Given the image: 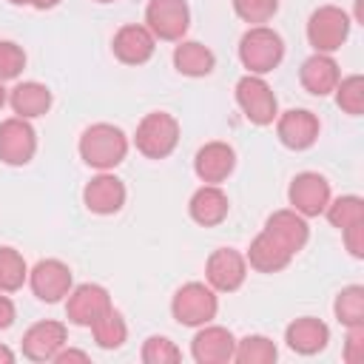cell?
Listing matches in <instances>:
<instances>
[{
  "mask_svg": "<svg viewBox=\"0 0 364 364\" xmlns=\"http://www.w3.org/2000/svg\"><path fill=\"white\" fill-rule=\"evenodd\" d=\"M233 9L242 20L253 23V26H262L276 14L279 0H233Z\"/></svg>",
  "mask_w": 364,
  "mask_h": 364,
  "instance_id": "32",
  "label": "cell"
},
{
  "mask_svg": "<svg viewBox=\"0 0 364 364\" xmlns=\"http://www.w3.org/2000/svg\"><path fill=\"white\" fill-rule=\"evenodd\" d=\"M233 353H236V344L225 327H208L193 338V358L199 364H222V361H230Z\"/></svg>",
  "mask_w": 364,
  "mask_h": 364,
  "instance_id": "17",
  "label": "cell"
},
{
  "mask_svg": "<svg viewBox=\"0 0 364 364\" xmlns=\"http://www.w3.org/2000/svg\"><path fill=\"white\" fill-rule=\"evenodd\" d=\"M191 216L210 228V225H219L225 216H228V196L216 188V185H205L199 188L193 196H191Z\"/></svg>",
  "mask_w": 364,
  "mask_h": 364,
  "instance_id": "22",
  "label": "cell"
},
{
  "mask_svg": "<svg viewBox=\"0 0 364 364\" xmlns=\"http://www.w3.org/2000/svg\"><path fill=\"white\" fill-rule=\"evenodd\" d=\"M122 202H125V185L117 176L102 173V176L91 179L85 188V205L94 213H114L122 208Z\"/></svg>",
  "mask_w": 364,
  "mask_h": 364,
  "instance_id": "19",
  "label": "cell"
},
{
  "mask_svg": "<svg viewBox=\"0 0 364 364\" xmlns=\"http://www.w3.org/2000/svg\"><path fill=\"white\" fill-rule=\"evenodd\" d=\"M51 105V91L40 82H20L11 91V108L17 117L28 119V117H43Z\"/></svg>",
  "mask_w": 364,
  "mask_h": 364,
  "instance_id": "24",
  "label": "cell"
},
{
  "mask_svg": "<svg viewBox=\"0 0 364 364\" xmlns=\"http://www.w3.org/2000/svg\"><path fill=\"white\" fill-rule=\"evenodd\" d=\"M330 202V185L318 173H299L290 185V205L304 216H318Z\"/></svg>",
  "mask_w": 364,
  "mask_h": 364,
  "instance_id": "9",
  "label": "cell"
},
{
  "mask_svg": "<svg viewBox=\"0 0 364 364\" xmlns=\"http://www.w3.org/2000/svg\"><path fill=\"white\" fill-rule=\"evenodd\" d=\"M299 80H301V85H304L310 94L324 97V94L336 91V85H338V65H336V60H330L327 54H316V57L304 60Z\"/></svg>",
  "mask_w": 364,
  "mask_h": 364,
  "instance_id": "18",
  "label": "cell"
},
{
  "mask_svg": "<svg viewBox=\"0 0 364 364\" xmlns=\"http://www.w3.org/2000/svg\"><path fill=\"white\" fill-rule=\"evenodd\" d=\"M239 57H242L245 68H250V74H267L282 63L284 43L273 28L253 26L239 43Z\"/></svg>",
  "mask_w": 364,
  "mask_h": 364,
  "instance_id": "2",
  "label": "cell"
},
{
  "mask_svg": "<svg viewBox=\"0 0 364 364\" xmlns=\"http://www.w3.org/2000/svg\"><path fill=\"white\" fill-rule=\"evenodd\" d=\"M318 136V119L304 111V108H296V111H284L279 117V139L293 148V151H304L316 142Z\"/></svg>",
  "mask_w": 364,
  "mask_h": 364,
  "instance_id": "13",
  "label": "cell"
},
{
  "mask_svg": "<svg viewBox=\"0 0 364 364\" xmlns=\"http://www.w3.org/2000/svg\"><path fill=\"white\" fill-rule=\"evenodd\" d=\"M347 34H350V17L341 9H336V6H324V9L313 11V17L307 23L310 46L318 54H330V51L341 48Z\"/></svg>",
  "mask_w": 364,
  "mask_h": 364,
  "instance_id": "4",
  "label": "cell"
},
{
  "mask_svg": "<svg viewBox=\"0 0 364 364\" xmlns=\"http://www.w3.org/2000/svg\"><path fill=\"white\" fill-rule=\"evenodd\" d=\"M236 100L245 117L256 125H270L276 119V94L259 77H242L236 85Z\"/></svg>",
  "mask_w": 364,
  "mask_h": 364,
  "instance_id": "6",
  "label": "cell"
},
{
  "mask_svg": "<svg viewBox=\"0 0 364 364\" xmlns=\"http://www.w3.org/2000/svg\"><path fill=\"white\" fill-rule=\"evenodd\" d=\"M245 259L230 247H222L208 259V282L216 290H236L245 282Z\"/></svg>",
  "mask_w": 364,
  "mask_h": 364,
  "instance_id": "16",
  "label": "cell"
},
{
  "mask_svg": "<svg viewBox=\"0 0 364 364\" xmlns=\"http://www.w3.org/2000/svg\"><path fill=\"white\" fill-rule=\"evenodd\" d=\"M54 358H57V361H68V358H80V361H88V355H85V353H74V350H68V353H57Z\"/></svg>",
  "mask_w": 364,
  "mask_h": 364,
  "instance_id": "37",
  "label": "cell"
},
{
  "mask_svg": "<svg viewBox=\"0 0 364 364\" xmlns=\"http://www.w3.org/2000/svg\"><path fill=\"white\" fill-rule=\"evenodd\" d=\"M233 165H236V154L225 142H208L205 148H199V154L193 159L196 176L202 182H208V185H216V182L228 179L230 171H233Z\"/></svg>",
  "mask_w": 364,
  "mask_h": 364,
  "instance_id": "11",
  "label": "cell"
},
{
  "mask_svg": "<svg viewBox=\"0 0 364 364\" xmlns=\"http://www.w3.org/2000/svg\"><path fill=\"white\" fill-rule=\"evenodd\" d=\"M142 358L148 361V364H162V361H179V350L168 341V338H159V336H154V338H148L145 341V347H142Z\"/></svg>",
  "mask_w": 364,
  "mask_h": 364,
  "instance_id": "34",
  "label": "cell"
},
{
  "mask_svg": "<svg viewBox=\"0 0 364 364\" xmlns=\"http://www.w3.org/2000/svg\"><path fill=\"white\" fill-rule=\"evenodd\" d=\"M290 256H293V253H290L287 247H282L270 233L256 236L253 245H250V253H247L250 267H256V270H262V273H276V270H282V267L290 262Z\"/></svg>",
  "mask_w": 364,
  "mask_h": 364,
  "instance_id": "23",
  "label": "cell"
},
{
  "mask_svg": "<svg viewBox=\"0 0 364 364\" xmlns=\"http://www.w3.org/2000/svg\"><path fill=\"white\" fill-rule=\"evenodd\" d=\"M11 321H14V304L9 296H0V330L11 327Z\"/></svg>",
  "mask_w": 364,
  "mask_h": 364,
  "instance_id": "35",
  "label": "cell"
},
{
  "mask_svg": "<svg viewBox=\"0 0 364 364\" xmlns=\"http://www.w3.org/2000/svg\"><path fill=\"white\" fill-rule=\"evenodd\" d=\"M145 20L159 40H179L188 31V6L185 0H151Z\"/></svg>",
  "mask_w": 364,
  "mask_h": 364,
  "instance_id": "7",
  "label": "cell"
},
{
  "mask_svg": "<svg viewBox=\"0 0 364 364\" xmlns=\"http://www.w3.org/2000/svg\"><path fill=\"white\" fill-rule=\"evenodd\" d=\"M108 307H111V299L100 284H80L68 296V304H65L68 318L74 324H82V327H91Z\"/></svg>",
  "mask_w": 364,
  "mask_h": 364,
  "instance_id": "10",
  "label": "cell"
},
{
  "mask_svg": "<svg viewBox=\"0 0 364 364\" xmlns=\"http://www.w3.org/2000/svg\"><path fill=\"white\" fill-rule=\"evenodd\" d=\"M63 341H65V327L60 321H40L23 336V353L31 361H46L57 355Z\"/></svg>",
  "mask_w": 364,
  "mask_h": 364,
  "instance_id": "14",
  "label": "cell"
},
{
  "mask_svg": "<svg viewBox=\"0 0 364 364\" xmlns=\"http://www.w3.org/2000/svg\"><path fill=\"white\" fill-rule=\"evenodd\" d=\"M91 330H94V338H97V344L100 347H105V350H111V347H119L122 341H125V321H122V316L114 310V307H108L94 324H91Z\"/></svg>",
  "mask_w": 364,
  "mask_h": 364,
  "instance_id": "26",
  "label": "cell"
},
{
  "mask_svg": "<svg viewBox=\"0 0 364 364\" xmlns=\"http://www.w3.org/2000/svg\"><path fill=\"white\" fill-rule=\"evenodd\" d=\"M114 54L128 65H142L154 54V34L145 26H122L114 37Z\"/></svg>",
  "mask_w": 364,
  "mask_h": 364,
  "instance_id": "15",
  "label": "cell"
},
{
  "mask_svg": "<svg viewBox=\"0 0 364 364\" xmlns=\"http://www.w3.org/2000/svg\"><path fill=\"white\" fill-rule=\"evenodd\" d=\"M336 91H338V105H341L347 114L358 117V114L364 111V82H361L358 74L341 80V82L336 85Z\"/></svg>",
  "mask_w": 364,
  "mask_h": 364,
  "instance_id": "31",
  "label": "cell"
},
{
  "mask_svg": "<svg viewBox=\"0 0 364 364\" xmlns=\"http://www.w3.org/2000/svg\"><path fill=\"white\" fill-rule=\"evenodd\" d=\"M264 233H270V236H273L282 247H287L290 253L301 250L304 242H307V225H304V219H301L299 213H293V210H279V213H273V216L267 219Z\"/></svg>",
  "mask_w": 364,
  "mask_h": 364,
  "instance_id": "20",
  "label": "cell"
},
{
  "mask_svg": "<svg viewBox=\"0 0 364 364\" xmlns=\"http://www.w3.org/2000/svg\"><path fill=\"white\" fill-rule=\"evenodd\" d=\"M11 3H17V6H34V9H51L60 0H11Z\"/></svg>",
  "mask_w": 364,
  "mask_h": 364,
  "instance_id": "36",
  "label": "cell"
},
{
  "mask_svg": "<svg viewBox=\"0 0 364 364\" xmlns=\"http://www.w3.org/2000/svg\"><path fill=\"white\" fill-rule=\"evenodd\" d=\"M97 3H111V0H97Z\"/></svg>",
  "mask_w": 364,
  "mask_h": 364,
  "instance_id": "40",
  "label": "cell"
},
{
  "mask_svg": "<svg viewBox=\"0 0 364 364\" xmlns=\"http://www.w3.org/2000/svg\"><path fill=\"white\" fill-rule=\"evenodd\" d=\"M324 210H327V219H330L336 228H341V230H347V228L364 222V202H361L358 196H341V199H336V202H333L330 208H324Z\"/></svg>",
  "mask_w": 364,
  "mask_h": 364,
  "instance_id": "29",
  "label": "cell"
},
{
  "mask_svg": "<svg viewBox=\"0 0 364 364\" xmlns=\"http://www.w3.org/2000/svg\"><path fill=\"white\" fill-rule=\"evenodd\" d=\"M173 63L188 77H202V74H210L213 71V54L202 43H182V46H176Z\"/></svg>",
  "mask_w": 364,
  "mask_h": 364,
  "instance_id": "25",
  "label": "cell"
},
{
  "mask_svg": "<svg viewBox=\"0 0 364 364\" xmlns=\"http://www.w3.org/2000/svg\"><path fill=\"white\" fill-rule=\"evenodd\" d=\"M0 361H6V364H9V361H14V353H11L9 347H3V344H0Z\"/></svg>",
  "mask_w": 364,
  "mask_h": 364,
  "instance_id": "38",
  "label": "cell"
},
{
  "mask_svg": "<svg viewBox=\"0 0 364 364\" xmlns=\"http://www.w3.org/2000/svg\"><path fill=\"white\" fill-rule=\"evenodd\" d=\"M233 358L242 361V364H267V361L276 358V347H273V341L264 338V336H247V338H242V344L236 347Z\"/></svg>",
  "mask_w": 364,
  "mask_h": 364,
  "instance_id": "30",
  "label": "cell"
},
{
  "mask_svg": "<svg viewBox=\"0 0 364 364\" xmlns=\"http://www.w3.org/2000/svg\"><path fill=\"white\" fill-rule=\"evenodd\" d=\"M125 151H128V139L119 128L114 125H91L82 139H80V154L82 159L91 165V168H100V171H108L114 165H119L125 159Z\"/></svg>",
  "mask_w": 364,
  "mask_h": 364,
  "instance_id": "1",
  "label": "cell"
},
{
  "mask_svg": "<svg viewBox=\"0 0 364 364\" xmlns=\"http://www.w3.org/2000/svg\"><path fill=\"white\" fill-rule=\"evenodd\" d=\"M26 65V54L17 43L0 40V82L3 80H14Z\"/></svg>",
  "mask_w": 364,
  "mask_h": 364,
  "instance_id": "33",
  "label": "cell"
},
{
  "mask_svg": "<svg viewBox=\"0 0 364 364\" xmlns=\"http://www.w3.org/2000/svg\"><path fill=\"white\" fill-rule=\"evenodd\" d=\"M68 287H71V270L57 259H46L31 270V290L43 301H60L68 293Z\"/></svg>",
  "mask_w": 364,
  "mask_h": 364,
  "instance_id": "12",
  "label": "cell"
},
{
  "mask_svg": "<svg viewBox=\"0 0 364 364\" xmlns=\"http://www.w3.org/2000/svg\"><path fill=\"white\" fill-rule=\"evenodd\" d=\"M3 102H6V91H3V85H0V108H3Z\"/></svg>",
  "mask_w": 364,
  "mask_h": 364,
  "instance_id": "39",
  "label": "cell"
},
{
  "mask_svg": "<svg viewBox=\"0 0 364 364\" xmlns=\"http://www.w3.org/2000/svg\"><path fill=\"white\" fill-rule=\"evenodd\" d=\"M330 333H327V324H321L318 318H296L290 327H287V344L290 350L296 353H304V355H313L318 350H324Z\"/></svg>",
  "mask_w": 364,
  "mask_h": 364,
  "instance_id": "21",
  "label": "cell"
},
{
  "mask_svg": "<svg viewBox=\"0 0 364 364\" xmlns=\"http://www.w3.org/2000/svg\"><path fill=\"white\" fill-rule=\"evenodd\" d=\"M171 310H173V318L179 324H188V327L208 324L216 316V296H213L210 287H205L199 282H191L173 296Z\"/></svg>",
  "mask_w": 364,
  "mask_h": 364,
  "instance_id": "5",
  "label": "cell"
},
{
  "mask_svg": "<svg viewBox=\"0 0 364 364\" xmlns=\"http://www.w3.org/2000/svg\"><path fill=\"white\" fill-rule=\"evenodd\" d=\"M34 148H37L34 128L23 117L6 119L0 125V159L3 162H9V165H26L34 156Z\"/></svg>",
  "mask_w": 364,
  "mask_h": 364,
  "instance_id": "8",
  "label": "cell"
},
{
  "mask_svg": "<svg viewBox=\"0 0 364 364\" xmlns=\"http://www.w3.org/2000/svg\"><path fill=\"white\" fill-rule=\"evenodd\" d=\"M336 316L347 327H361V321H364V287H358V284L344 287L336 299Z\"/></svg>",
  "mask_w": 364,
  "mask_h": 364,
  "instance_id": "27",
  "label": "cell"
},
{
  "mask_svg": "<svg viewBox=\"0 0 364 364\" xmlns=\"http://www.w3.org/2000/svg\"><path fill=\"white\" fill-rule=\"evenodd\" d=\"M179 139V125L171 114L154 111L148 114L136 128V148L151 159H165Z\"/></svg>",
  "mask_w": 364,
  "mask_h": 364,
  "instance_id": "3",
  "label": "cell"
},
{
  "mask_svg": "<svg viewBox=\"0 0 364 364\" xmlns=\"http://www.w3.org/2000/svg\"><path fill=\"white\" fill-rule=\"evenodd\" d=\"M26 282V262L14 247H0V290H20Z\"/></svg>",
  "mask_w": 364,
  "mask_h": 364,
  "instance_id": "28",
  "label": "cell"
}]
</instances>
